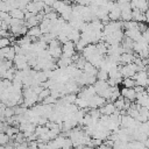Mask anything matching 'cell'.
<instances>
[{"label": "cell", "instance_id": "cell-1", "mask_svg": "<svg viewBox=\"0 0 149 149\" xmlns=\"http://www.w3.org/2000/svg\"><path fill=\"white\" fill-rule=\"evenodd\" d=\"M106 101H107L106 98L99 94H95L88 100V108H100L106 104Z\"/></svg>", "mask_w": 149, "mask_h": 149}, {"label": "cell", "instance_id": "cell-2", "mask_svg": "<svg viewBox=\"0 0 149 149\" xmlns=\"http://www.w3.org/2000/svg\"><path fill=\"white\" fill-rule=\"evenodd\" d=\"M136 81V85H141V86H148V72L146 70H139L135 76L133 77Z\"/></svg>", "mask_w": 149, "mask_h": 149}, {"label": "cell", "instance_id": "cell-3", "mask_svg": "<svg viewBox=\"0 0 149 149\" xmlns=\"http://www.w3.org/2000/svg\"><path fill=\"white\" fill-rule=\"evenodd\" d=\"M76 43L72 41H68L63 44V56L66 57H73L76 56Z\"/></svg>", "mask_w": 149, "mask_h": 149}, {"label": "cell", "instance_id": "cell-4", "mask_svg": "<svg viewBox=\"0 0 149 149\" xmlns=\"http://www.w3.org/2000/svg\"><path fill=\"white\" fill-rule=\"evenodd\" d=\"M0 55H1V59L2 58H6V59L14 61V58L16 56V51H15V48L14 47L8 45V47H5V48H1Z\"/></svg>", "mask_w": 149, "mask_h": 149}, {"label": "cell", "instance_id": "cell-5", "mask_svg": "<svg viewBox=\"0 0 149 149\" xmlns=\"http://www.w3.org/2000/svg\"><path fill=\"white\" fill-rule=\"evenodd\" d=\"M95 94H98V93H97V90H95L94 84H93V85H86V86H84V88L80 91V93L78 94V97H83V98L90 100Z\"/></svg>", "mask_w": 149, "mask_h": 149}, {"label": "cell", "instance_id": "cell-6", "mask_svg": "<svg viewBox=\"0 0 149 149\" xmlns=\"http://www.w3.org/2000/svg\"><path fill=\"white\" fill-rule=\"evenodd\" d=\"M125 35L129 38H132L134 42L141 41L143 38V33L139 29V28H133V29H126Z\"/></svg>", "mask_w": 149, "mask_h": 149}, {"label": "cell", "instance_id": "cell-7", "mask_svg": "<svg viewBox=\"0 0 149 149\" xmlns=\"http://www.w3.org/2000/svg\"><path fill=\"white\" fill-rule=\"evenodd\" d=\"M121 95L130 101H135L136 100V97H137V93L135 91L134 87H122L121 88Z\"/></svg>", "mask_w": 149, "mask_h": 149}, {"label": "cell", "instance_id": "cell-8", "mask_svg": "<svg viewBox=\"0 0 149 149\" xmlns=\"http://www.w3.org/2000/svg\"><path fill=\"white\" fill-rule=\"evenodd\" d=\"M99 109H100L101 114H106V115H111V114H113L114 112H116V107H115L114 102H112V101L105 104V105H104L102 107H100Z\"/></svg>", "mask_w": 149, "mask_h": 149}, {"label": "cell", "instance_id": "cell-9", "mask_svg": "<svg viewBox=\"0 0 149 149\" xmlns=\"http://www.w3.org/2000/svg\"><path fill=\"white\" fill-rule=\"evenodd\" d=\"M27 35L30 36L31 38H40L43 35V33H42L40 26H34V27H29V29L27 31Z\"/></svg>", "mask_w": 149, "mask_h": 149}, {"label": "cell", "instance_id": "cell-10", "mask_svg": "<svg viewBox=\"0 0 149 149\" xmlns=\"http://www.w3.org/2000/svg\"><path fill=\"white\" fill-rule=\"evenodd\" d=\"M72 63H73L72 57H66V56H63V55H62V56L58 58V61H57L58 68H66V66L71 65Z\"/></svg>", "mask_w": 149, "mask_h": 149}, {"label": "cell", "instance_id": "cell-11", "mask_svg": "<svg viewBox=\"0 0 149 149\" xmlns=\"http://www.w3.org/2000/svg\"><path fill=\"white\" fill-rule=\"evenodd\" d=\"M135 59V56H133L130 52H122L120 56V64H129L133 63Z\"/></svg>", "mask_w": 149, "mask_h": 149}, {"label": "cell", "instance_id": "cell-12", "mask_svg": "<svg viewBox=\"0 0 149 149\" xmlns=\"http://www.w3.org/2000/svg\"><path fill=\"white\" fill-rule=\"evenodd\" d=\"M9 14H10V16L14 17V19H22V20H24V17H26V13H24V10L21 9V8H13V9L9 12Z\"/></svg>", "mask_w": 149, "mask_h": 149}, {"label": "cell", "instance_id": "cell-13", "mask_svg": "<svg viewBox=\"0 0 149 149\" xmlns=\"http://www.w3.org/2000/svg\"><path fill=\"white\" fill-rule=\"evenodd\" d=\"M133 20L137 21V22H143L146 21V14L144 12L140 10V9H133Z\"/></svg>", "mask_w": 149, "mask_h": 149}, {"label": "cell", "instance_id": "cell-14", "mask_svg": "<svg viewBox=\"0 0 149 149\" xmlns=\"http://www.w3.org/2000/svg\"><path fill=\"white\" fill-rule=\"evenodd\" d=\"M79 108H84V109H87L88 108V100L83 98V97H78L76 102H74Z\"/></svg>", "mask_w": 149, "mask_h": 149}, {"label": "cell", "instance_id": "cell-15", "mask_svg": "<svg viewBox=\"0 0 149 149\" xmlns=\"http://www.w3.org/2000/svg\"><path fill=\"white\" fill-rule=\"evenodd\" d=\"M125 87H135L136 85V81L133 77H127V78H123L122 79V83H121Z\"/></svg>", "mask_w": 149, "mask_h": 149}, {"label": "cell", "instance_id": "cell-16", "mask_svg": "<svg viewBox=\"0 0 149 149\" xmlns=\"http://www.w3.org/2000/svg\"><path fill=\"white\" fill-rule=\"evenodd\" d=\"M136 8L142 12H146L149 8V3L147 0H136Z\"/></svg>", "mask_w": 149, "mask_h": 149}, {"label": "cell", "instance_id": "cell-17", "mask_svg": "<svg viewBox=\"0 0 149 149\" xmlns=\"http://www.w3.org/2000/svg\"><path fill=\"white\" fill-rule=\"evenodd\" d=\"M97 78L99 80H108L109 76H108V71L104 70V69H99L98 73H97Z\"/></svg>", "mask_w": 149, "mask_h": 149}, {"label": "cell", "instance_id": "cell-18", "mask_svg": "<svg viewBox=\"0 0 149 149\" xmlns=\"http://www.w3.org/2000/svg\"><path fill=\"white\" fill-rule=\"evenodd\" d=\"M50 95V88H43L41 92H40V94H38V101H44V99L47 98V97H49Z\"/></svg>", "mask_w": 149, "mask_h": 149}, {"label": "cell", "instance_id": "cell-19", "mask_svg": "<svg viewBox=\"0 0 149 149\" xmlns=\"http://www.w3.org/2000/svg\"><path fill=\"white\" fill-rule=\"evenodd\" d=\"M9 137L10 136L6 132H1V134H0V144L1 146H6L9 142Z\"/></svg>", "mask_w": 149, "mask_h": 149}, {"label": "cell", "instance_id": "cell-20", "mask_svg": "<svg viewBox=\"0 0 149 149\" xmlns=\"http://www.w3.org/2000/svg\"><path fill=\"white\" fill-rule=\"evenodd\" d=\"M10 38L9 37H1V40H0V48H5V47H8V45H10Z\"/></svg>", "mask_w": 149, "mask_h": 149}, {"label": "cell", "instance_id": "cell-21", "mask_svg": "<svg viewBox=\"0 0 149 149\" xmlns=\"http://www.w3.org/2000/svg\"><path fill=\"white\" fill-rule=\"evenodd\" d=\"M144 14H146V22H148V23H149V8L144 12Z\"/></svg>", "mask_w": 149, "mask_h": 149}, {"label": "cell", "instance_id": "cell-22", "mask_svg": "<svg viewBox=\"0 0 149 149\" xmlns=\"http://www.w3.org/2000/svg\"><path fill=\"white\" fill-rule=\"evenodd\" d=\"M144 144H146V147H149V137H148V139L144 141Z\"/></svg>", "mask_w": 149, "mask_h": 149}, {"label": "cell", "instance_id": "cell-23", "mask_svg": "<svg viewBox=\"0 0 149 149\" xmlns=\"http://www.w3.org/2000/svg\"><path fill=\"white\" fill-rule=\"evenodd\" d=\"M148 85H149V72H148Z\"/></svg>", "mask_w": 149, "mask_h": 149}]
</instances>
